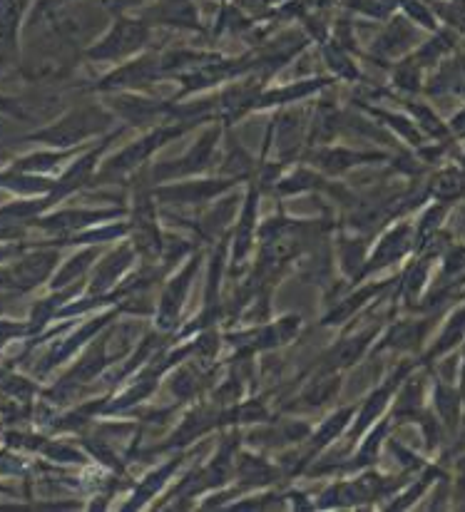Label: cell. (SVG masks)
<instances>
[{
  "instance_id": "6da1fadb",
  "label": "cell",
  "mask_w": 465,
  "mask_h": 512,
  "mask_svg": "<svg viewBox=\"0 0 465 512\" xmlns=\"http://www.w3.org/2000/svg\"><path fill=\"white\" fill-rule=\"evenodd\" d=\"M110 125V115L102 112L100 107H78V110L68 112L63 120H58L55 125L43 127L38 132H30L25 140L30 142H43L48 147H58V150H65V147L80 145L88 137L100 135L102 130H107Z\"/></svg>"
},
{
  "instance_id": "7a4b0ae2",
  "label": "cell",
  "mask_w": 465,
  "mask_h": 512,
  "mask_svg": "<svg viewBox=\"0 0 465 512\" xmlns=\"http://www.w3.org/2000/svg\"><path fill=\"white\" fill-rule=\"evenodd\" d=\"M192 125H187V122H182V125H167V127H157V130H152L150 135L142 137V140H137L135 145L127 147V150H122L120 155H115L112 160H107L105 165H102L100 174H97V179H115V177H122V174L132 172L135 167H140L142 162L150 160L152 155H155L157 150H160L165 142L175 140V137L185 135Z\"/></svg>"
},
{
  "instance_id": "3957f363",
  "label": "cell",
  "mask_w": 465,
  "mask_h": 512,
  "mask_svg": "<svg viewBox=\"0 0 465 512\" xmlns=\"http://www.w3.org/2000/svg\"><path fill=\"white\" fill-rule=\"evenodd\" d=\"M147 38H150V28H147L145 20L117 18L110 33L95 48L88 50V58L100 60V63H115V60L137 53L147 43Z\"/></svg>"
},
{
  "instance_id": "277c9868",
  "label": "cell",
  "mask_w": 465,
  "mask_h": 512,
  "mask_svg": "<svg viewBox=\"0 0 465 512\" xmlns=\"http://www.w3.org/2000/svg\"><path fill=\"white\" fill-rule=\"evenodd\" d=\"M411 254H416V229H413V224L411 222L391 224V227L378 237L371 256H366V264H364V271H361V276L388 269V266L408 259Z\"/></svg>"
},
{
  "instance_id": "5b68a950",
  "label": "cell",
  "mask_w": 465,
  "mask_h": 512,
  "mask_svg": "<svg viewBox=\"0 0 465 512\" xmlns=\"http://www.w3.org/2000/svg\"><path fill=\"white\" fill-rule=\"evenodd\" d=\"M423 33H426V30L418 28L416 23H411V20L398 10L396 15H391V18L386 20L383 33L373 40L371 55L376 60H381V63L383 60L391 63V60L406 58L411 50H416L418 45L423 43Z\"/></svg>"
},
{
  "instance_id": "8992f818",
  "label": "cell",
  "mask_w": 465,
  "mask_h": 512,
  "mask_svg": "<svg viewBox=\"0 0 465 512\" xmlns=\"http://www.w3.org/2000/svg\"><path fill=\"white\" fill-rule=\"evenodd\" d=\"M60 261L58 244L55 247H33L28 254L18 256V261L10 264V276H13V291L28 294L38 289L43 281L50 279Z\"/></svg>"
},
{
  "instance_id": "52a82bcc",
  "label": "cell",
  "mask_w": 465,
  "mask_h": 512,
  "mask_svg": "<svg viewBox=\"0 0 465 512\" xmlns=\"http://www.w3.org/2000/svg\"><path fill=\"white\" fill-rule=\"evenodd\" d=\"M423 92L428 97H453L465 102V50L448 53L423 83Z\"/></svg>"
},
{
  "instance_id": "ba28073f",
  "label": "cell",
  "mask_w": 465,
  "mask_h": 512,
  "mask_svg": "<svg viewBox=\"0 0 465 512\" xmlns=\"http://www.w3.org/2000/svg\"><path fill=\"white\" fill-rule=\"evenodd\" d=\"M428 334L426 319H401L393 321L391 326H383L381 336L373 343V353L398 351V353H416L423 348Z\"/></svg>"
},
{
  "instance_id": "9c48e42d",
  "label": "cell",
  "mask_w": 465,
  "mask_h": 512,
  "mask_svg": "<svg viewBox=\"0 0 465 512\" xmlns=\"http://www.w3.org/2000/svg\"><path fill=\"white\" fill-rule=\"evenodd\" d=\"M219 135H222V132H219V127H212V130H207L197 142H194V147L189 150V155H185L182 160H177V162H170V165L157 167L155 170L157 182L165 177L175 179V177H185V174H192V172H202L204 167L209 165V160H212L214 150H217Z\"/></svg>"
},
{
  "instance_id": "30bf717a",
  "label": "cell",
  "mask_w": 465,
  "mask_h": 512,
  "mask_svg": "<svg viewBox=\"0 0 465 512\" xmlns=\"http://www.w3.org/2000/svg\"><path fill=\"white\" fill-rule=\"evenodd\" d=\"M463 341H465V299L451 311V314H448V321L443 324V329L438 331V336L431 341V346L426 348V353H423V358L418 363H421V368H431L433 363L441 361V358H446L448 353L456 351Z\"/></svg>"
},
{
  "instance_id": "8fae6325",
  "label": "cell",
  "mask_w": 465,
  "mask_h": 512,
  "mask_svg": "<svg viewBox=\"0 0 465 512\" xmlns=\"http://www.w3.org/2000/svg\"><path fill=\"white\" fill-rule=\"evenodd\" d=\"M197 269H199V256H194V259L189 261V266H185V269H182L180 274L170 281V284H167L165 294H162L160 311H157V324H160V329L170 331L172 326L177 324L182 304H185V299H187L189 284H192Z\"/></svg>"
},
{
  "instance_id": "7c38bea8",
  "label": "cell",
  "mask_w": 465,
  "mask_h": 512,
  "mask_svg": "<svg viewBox=\"0 0 465 512\" xmlns=\"http://www.w3.org/2000/svg\"><path fill=\"white\" fill-rule=\"evenodd\" d=\"M122 209H112V212H85V209H68V212L50 214V217H35L30 227H38L43 232L50 234H78L80 229H85L88 224L102 222V219H115L120 217Z\"/></svg>"
},
{
  "instance_id": "4fadbf2b",
  "label": "cell",
  "mask_w": 465,
  "mask_h": 512,
  "mask_svg": "<svg viewBox=\"0 0 465 512\" xmlns=\"http://www.w3.org/2000/svg\"><path fill=\"white\" fill-rule=\"evenodd\" d=\"M381 331H383V324H376V326H369L366 331H361V334L351 336V339L339 341L329 351L321 371H331V373L344 371V368H351L354 363H359L361 358H364V353L373 346V341L381 336Z\"/></svg>"
},
{
  "instance_id": "5bb4252c",
  "label": "cell",
  "mask_w": 465,
  "mask_h": 512,
  "mask_svg": "<svg viewBox=\"0 0 465 512\" xmlns=\"http://www.w3.org/2000/svg\"><path fill=\"white\" fill-rule=\"evenodd\" d=\"M229 187H234V179H207V182L170 184V187L155 189V197L172 204H199L219 197Z\"/></svg>"
},
{
  "instance_id": "9a60e30c",
  "label": "cell",
  "mask_w": 465,
  "mask_h": 512,
  "mask_svg": "<svg viewBox=\"0 0 465 512\" xmlns=\"http://www.w3.org/2000/svg\"><path fill=\"white\" fill-rule=\"evenodd\" d=\"M431 401H433V413H436L438 421L443 423V428H446L448 433H456L463 423V408H465L458 386L433 376Z\"/></svg>"
},
{
  "instance_id": "2e32d148",
  "label": "cell",
  "mask_w": 465,
  "mask_h": 512,
  "mask_svg": "<svg viewBox=\"0 0 465 512\" xmlns=\"http://www.w3.org/2000/svg\"><path fill=\"white\" fill-rule=\"evenodd\" d=\"M112 316H115V314L100 316V319H95L93 324H90V326H83V329H80V331H75V334L70 336V339L55 341V343H53V348H50V351L45 353V358H43V361L38 363V368H35V376H45V373L53 371L55 366H60V363H63V361H68V358L73 356V353L78 351V348L83 346L85 341L93 339V336L97 334V331H100L102 326H105L107 321L112 319Z\"/></svg>"
},
{
  "instance_id": "e0dca14e",
  "label": "cell",
  "mask_w": 465,
  "mask_h": 512,
  "mask_svg": "<svg viewBox=\"0 0 465 512\" xmlns=\"http://www.w3.org/2000/svg\"><path fill=\"white\" fill-rule=\"evenodd\" d=\"M426 197L433 199V202H443V204H453L458 199L465 197V167L448 165L441 167L431 179H428L426 187Z\"/></svg>"
},
{
  "instance_id": "ac0fdd59",
  "label": "cell",
  "mask_w": 465,
  "mask_h": 512,
  "mask_svg": "<svg viewBox=\"0 0 465 512\" xmlns=\"http://www.w3.org/2000/svg\"><path fill=\"white\" fill-rule=\"evenodd\" d=\"M162 78L160 60H135V63H127L125 68L115 70L110 78H102L100 85H95V90H117V87H135L152 83V80Z\"/></svg>"
},
{
  "instance_id": "d6986e66",
  "label": "cell",
  "mask_w": 465,
  "mask_h": 512,
  "mask_svg": "<svg viewBox=\"0 0 465 512\" xmlns=\"http://www.w3.org/2000/svg\"><path fill=\"white\" fill-rule=\"evenodd\" d=\"M371 162H388L386 152H356V150H324L314 155V165L321 167L326 174L349 172L359 165Z\"/></svg>"
},
{
  "instance_id": "ffe728a7",
  "label": "cell",
  "mask_w": 465,
  "mask_h": 512,
  "mask_svg": "<svg viewBox=\"0 0 465 512\" xmlns=\"http://www.w3.org/2000/svg\"><path fill=\"white\" fill-rule=\"evenodd\" d=\"M145 18L155 20V23L160 25H177V28L202 30L197 8H194L192 0H160V3L152 5L150 10H145Z\"/></svg>"
},
{
  "instance_id": "44dd1931",
  "label": "cell",
  "mask_w": 465,
  "mask_h": 512,
  "mask_svg": "<svg viewBox=\"0 0 465 512\" xmlns=\"http://www.w3.org/2000/svg\"><path fill=\"white\" fill-rule=\"evenodd\" d=\"M55 179H50L48 174H33L23 170H10L0 172V189H8V192L18 194V197H45V194L53 189Z\"/></svg>"
},
{
  "instance_id": "7402d4cb",
  "label": "cell",
  "mask_w": 465,
  "mask_h": 512,
  "mask_svg": "<svg viewBox=\"0 0 465 512\" xmlns=\"http://www.w3.org/2000/svg\"><path fill=\"white\" fill-rule=\"evenodd\" d=\"M132 256H135V249L120 247V249H115V252L110 254V259L102 261V264L97 266V271L93 276V284H90V296L105 294V291L110 289V286L115 284L117 279H120L122 271L130 269Z\"/></svg>"
},
{
  "instance_id": "603a6c76",
  "label": "cell",
  "mask_w": 465,
  "mask_h": 512,
  "mask_svg": "<svg viewBox=\"0 0 465 512\" xmlns=\"http://www.w3.org/2000/svg\"><path fill=\"white\" fill-rule=\"evenodd\" d=\"M393 284H396V279H388V281H381V284L364 286V289H359V291H356V294H351L349 299L341 301V304L336 306L334 311H329V314L324 316V324L326 326L344 324V321L351 319V316H354L356 311L361 309V306H366L371 299H376L378 294H383V291H386V289H391Z\"/></svg>"
},
{
  "instance_id": "cb8c5ba5",
  "label": "cell",
  "mask_w": 465,
  "mask_h": 512,
  "mask_svg": "<svg viewBox=\"0 0 465 512\" xmlns=\"http://www.w3.org/2000/svg\"><path fill=\"white\" fill-rule=\"evenodd\" d=\"M364 110L369 112V115L378 117L383 127H388V130H391L393 135L401 137V140H406L408 145L413 147V150H418V147L426 145V137H423V132L418 130L416 122H413L411 117L401 115V112L381 110V107H364Z\"/></svg>"
},
{
  "instance_id": "d4e9b609",
  "label": "cell",
  "mask_w": 465,
  "mask_h": 512,
  "mask_svg": "<svg viewBox=\"0 0 465 512\" xmlns=\"http://www.w3.org/2000/svg\"><path fill=\"white\" fill-rule=\"evenodd\" d=\"M112 107H115L127 122H132V125H145L147 120L152 122L160 115H165V112H170V105H160V102L155 100H140V97H127V95L115 97Z\"/></svg>"
},
{
  "instance_id": "484cf974",
  "label": "cell",
  "mask_w": 465,
  "mask_h": 512,
  "mask_svg": "<svg viewBox=\"0 0 465 512\" xmlns=\"http://www.w3.org/2000/svg\"><path fill=\"white\" fill-rule=\"evenodd\" d=\"M324 85H329V80L316 78V80H304V83H294L289 87H279V90L259 95L257 105L254 107H272V105H284V102H296V100H301V97L311 95V92L321 90Z\"/></svg>"
},
{
  "instance_id": "4316f807",
  "label": "cell",
  "mask_w": 465,
  "mask_h": 512,
  "mask_svg": "<svg viewBox=\"0 0 465 512\" xmlns=\"http://www.w3.org/2000/svg\"><path fill=\"white\" fill-rule=\"evenodd\" d=\"M354 416H356V408L354 406H349V408H344V411L334 413V416H331L329 421L324 423V426L316 430L314 438H311V455L319 453V450H324L326 445L334 443V440L339 438L341 433H344L346 426H349V423L354 421Z\"/></svg>"
},
{
  "instance_id": "83f0119b",
  "label": "cell",
  "mask_w": 465,
  "mask_h": 512,
  "mask_svg": "<svg viewBox=\"0 0 465 512\" xmlns=\"http://www.w3.org/2000/svg\"><path fill=\"white\" fill-rule=\"evenodd\" d=\"M177 465H180V458L170 460V465H162L160 470H155L152 475H147V478L140 483V488L135 490V495H132V503L125 505V510H137L140 505H145L147 500L155 498V493L162 488V485H165V480H170V475L175 473Z\"/></svg>"
},
{
  "instance_id": "f1b7e54d",
  "label": "cell",
  "mask_w": 465,
  "mask_h": 512,
  "mask_svg": "<svg viewBox=\"0 0 465 512\" xmlns=\"http://www.w3.org/2000/svg\"><path fill=\"white\" fill-rule=\"evenodd\" d=\"M388 430H391V418L381 421V423H378V426H376V423H373V426L369 428V433H366V440H364V443H361L359 453H356L354 468H366V465L376 463V458H378V453H381L383 440H386Z\"/></svg>"
},
{
  "instance_id": "f546056e",
  "label": "cell",
  "mask_w": 465,
  "mask_h": 512,
  "mask_svg": "<svg viewBox=\"0 0 465 512\" xmlns=\"http://www.w3.org/2000/svg\"><path fill=\"white\" fill-rule=\"evenodd\" d=\"M401 13L406 15L411 23H416L418 28L426 30V33H438L443 28L441 20H438L436 10H433L431 0H401Z\"/></svg>"
},
{
  "instance_id": "4dcf8cb0",
  "label": "cell",
  "mask_w": 465,
  "mask_h": 512,
  "mask_svg": "<svg viewBox=\"0 0 465 512\" xmlns=\"http://www.w3.org/2000/svg\"><path fill=\"white\" fill-rule=\"evenodd\" d=\"M254 219H257V192H249L247 199V209H244L242 224H239L237 239H234V261H242L244 254L249 252L252 247V237H254Z\"/></svg>"
},
{
  "instance_id": "1f68e13d",
  "label": "cell",
  "mask_w": 465,
  "mask_h": 512,
  "mask_svg": "<svg viewBox=\"0 0 465 512\" xmlns=\"http://www.w3.org/2000/svg\"><path fill=\"white\" fill-rule=\"evenodd\" d=\"M95 256H97V249H85V252H80L78 256H73V259H70L68 264L60 266V271L53 276V281H50L53 291L65 289V286L73 284V281L78 279V276H83L85 271H88V266L93 264Z\"/></svg>"
},
{
  "instance_id": "d6a6232c",
  "label": "cell",
  "mask_w": 465,
  "mask_h": 512,
  "mask_svg": "<svg viewBox=\"0 0 465 512\" xmlns=\"http://www.w3.org/2000/svg\"><path fill=\"white\" fill-rule=\"evenodd\" d=\"M441 25L465 38V0H431Z\"/></svg>"
},
{
  "instance_id": "836d02e7",
  "label": "cell",
  "mask_w": 465,
  "mask_h": 512,
  "mask_svg": "<svg viewBox=\"0 0 465 512\" xmlns=\"http://www.w3.org/2000/svg\"><path fill=\"white\" fill-rule=\"evenodd\" d=\"M344 3L354 13L366 15L371 20H381V23H386L391 15L401 10V0H344Z\"/></svg>"
},
{
  "instance_id": "e575fe53",
  "label": "cell",
  "mask_w": 465,
  "mask_h": 512,
  "mask_svg": "<svg viewBox=\"0 0 465 512\" xmlns=\"http://www.w3.org/2000/svg\"><path fill=\"white\" fill-rule=\"evenodd\" d=\"M68 157L70 152H35V155L20 157V160H15L10 167L23 172H33V174H48L50 170H55L60 162L68 160Z\"/></svg>"
},
{
  "instance_id": "d590c367",
  "label": "cell",
  "mask_w": 465,
  "mask_h": 512,
  "mask_svg": "<svg viewBox=\"0 0 465 512\" xmlns=\"http://www.w3.org/2000/svg\"><path fill=\"white\" fill-rule=\"evenodd\" d=\"M339 386H341L339 376H334L331 371H324L319 378H314V381H311V386L304 391L306 406L316 408V406H321V403L331 401V398H334V393L339 391Z\"/></svg>"
},
{
  "instance_id": "8d00e7d4",
  "label": "cell",
  "mask_w": 465,
  "mask_h": 512,
  "mask_svg": "<svg viewBox=\"0 0 465 512\" xmlns=\"http://www.w3.org/2000/svg\"><path fill=\"white\" fill-rule=\"evenodd\" d=\"M324 55H326V63H329V68L334 70L336 75H341V78H346V80H359L361 78L359 68L351 63V58H349V53H346L344 45L331 43L329 48H324Z\"/></svg>"
},
{
  "instance_id": "74e56055",
  "label": "cell",
  "mask_w": 465,
  "mask_h": 512,
  "mask_svg": "<svg viewBox=\"0 0 465 512\" xmlns=\"http://www.w3.org/2000/svg\"><path fill=\"white\" fill-rule=\"evenodd\" d=\"M339 130V115L331 105H321L314 117V132H311V142H329Z\"/></svg>"
},
{
  "instance_id": "f35d334b",
  "label": "cell",
  "mask_w": 465,
  "mask_h": 512,
  "mask_svg": "<svg viewBox=\"0 0 465 512\" xmlns=\"http://www.w3.org/2000/svg\"><path fill=\"white\" fill-rule=\"evenodd\" d=\"M321 184V177H316V174L306 172V170H299L294 172L291 177L281 179L279 184V192L281 194H296V192H304V189H314Z\"/></svg>"
},
{
  "instance_id": "ab89813d",
  "label": "cell",
  "mask_w": 465,
  "mask_h": 512,
  "mask_svg": "<svg viewBox=\"0 0 465 512\" xmlns=\"http://www.w3.org/2000/svg\"><path fill=\"white\" fill-rule=\"evenodd\" d=\"M172 391L180 398H192L194 393L199 391L197 376H194L192 371H187V368H182V371H177L175 378H172Z\"/></svg>"
},
{
  "instance_id": "60d3db41",
  "label": "cell",
  "mask_w": 465,
  "mask_h": 512,
  "mask_svg": "<svg viewBox=\"0 0 465 512\" xmlns=\"http://www.w3.org/2000/svg\"><path fill=\"white\" fill-rule=\"evenodd\" d=\"M25 336H30L28 324H20V321L13 319H0V351L5 348V343L25 339Z\"/></svg>"
},
{
  "instance_id": "b9f144b4",
  "label": "cell",
  "mask_w": 465,
  "mask_h": 512,
  "mask_svg": "<svg viewBox=\"0 0 465 512\" xmlns=\"http://www.w3.org/2000/svg\"><path fill=\"white\" fill-rule=\"evenodd\" d=\"M45 455L50 460H58V463H83V455L65 443H48L45 445Z\"/></svg>"
},
{
  "instance_id": "7bdbcfd3",
  "label": "cell",
  "mask_w": 465,
  "mask_h": 512,
  "mask_svg": "<svg viewBox=\"0 0 465 512\" xmlns=\"http://www.w3.org/2000/svg\"><path fill=\"white\" fill-rule=\"evenodd\" d=\"M25 249H28V244H0V264H5V261L20 256Z\"/></svg>"
},
{
  "instance_id": "ee69618b",
  "label": "cell",
  "mask_w": 465,
  "mask_h": 512,
  "mask_svg": "<svg viewBox=\"0 0 465 512\" xmlns=\"http://www.w3.org/2000/svg\"><path fill=\"white\" fill-rule=\"evenodd\" d=\"M0 112H8L13 117H23V110H20V102L13 100V97L0 95Z\"/></svg>"
},
{
  "instance_id": "f6af8a7d",
  "label": "cell",
  "mask_w": 465,
  "mask_h": 512,
  "mask_svg": "<svg viewBox=\"0 0 465 512\" xmlns=\"http://www.w3.org/2000/svg\"><path fill=\"white\" fill-rule=\"evenodd\" d=\"M0 291H13V276H10V266L0 264Z\"/></svg>"
},
{
  "instance_id": "bcb514c9",
  "label": "cell",
  "mask_w": 465,
  "mask_h": 512,
  "mask_svg": "<svg viewBox=\"0 0 465 512\" xmlns=\"http://www.w3.org/2000/svg\"><path fill=\"white\" fill-rule=\"evenodd\" d=\"M461 346H463V361H461V373H458V391H461L463 403H465V341Z\"/></svg>"
},
{
  "instance_id": "7dc6e473",
  "label": "cell",
  "mask_w": 465,
  "mask_h": 512,
  "mask_svg": "<svg viewBox=\"0 0 465 512\" xmlns=\"http://www.w3.org/2000/svg\"><path fill=\"white\" fill-rule=\"evenodd\" d=\"M456 162H458V165H461V167H465V152H461V155L456 157Z\"/></svg>"
},
{
  "instance_id": "c3c4849f",
  "label": "cell",
  "mask_w": 465,
  "mask_h": 512,
  "mask_svg": "<svg viewBox=\"0 0 465 512\" xmlns=\"http://www.w3.org/2000/svg\"><path fill=\"white\" fill-rule=\"evenodd\" d=\"M53 3H65V0H53Z\"/></svg>"
}]
</instances>
